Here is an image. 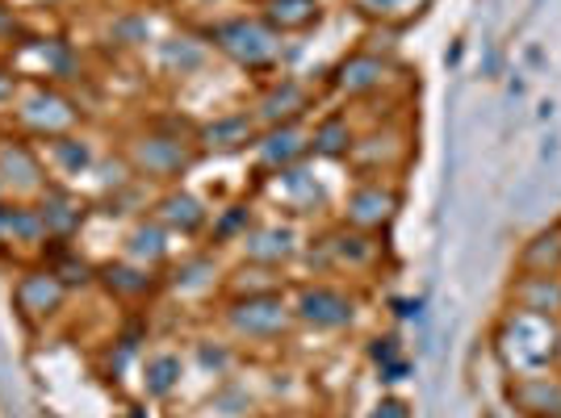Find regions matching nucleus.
Here are the masks:
<instances>
[{
    "mask_svg": "<svg viewBox=\"0 0 561 418\" xmlns=\"http://www.w3.org/2000/svg\"><path fill=\"white\" fill-rule=\"evenodd\" d=\"M369 418H411V406L402 397H381L374 410H369Z\"/></svg>",
    "mask_w": 561,
    "mask_h": 418,
    "instance_id": "36",
    "label": "nucleus"
},
{
    "mask_svg": "<svg viewBox=\"0 0 561 418\" xmlns=\"http://www.w3.org/2000/svg\"><path fill=\"white\" fill-rule=\"evenodd\" d=\"M289 305H294L298 326L314 330V335H340V330H352L360 318V293L331 277L289 285Z\"/></svg>",
    "mask_w": 561,
    "mask_h": 418,
    "instance_id": "6",
    "label": "nucleus"
},
{
    "mask_svg": "<svg viewBox=\"0 0 561 418\" xmlns=\"http://www.w3.org/2000/svg\"><path fill=\"white\" fill-rule=\"evenodd\" d=\"M164 285L172 293H181V298H193V293H214V289H222V285H227V272H222V264L214 259V252H197V256L181 259Z\"/></svg>",
    "mask_w": 561,
    "mask_h": 418,
    "instance_id": "30",
    "label": "nucleus"
},
{
    "mask_svg": "<svg viewBox=\"0 0 561 418\" xmlns=\"http://www.w3.org/2000/svg\"><path fill=\"white\" fill-rule=\"evenodd\" d=\"M256 418H306V415H294V410H268V415H256Z\"/></svg>",
    "mask_w": 561,
    "mask_h": 418,
    "instance_id": "39",
    "label": "nucleus"
},
{
    "mask_svg": "<svg viewBox=\"0 0 561 418\" xmlns=\"http://www.w3.org/2000/svg\"><path fill=\"white\" fill-rule=\"evenodd\" d=\"M193 139L202 155H243L252 151L260 139V121L252 114V105L243 109H227V114H214L210 121H197L193 126Z\"/></svg>",
    "mask_w": 561,
    "mask_h": 418,
    "instance_id": "16",
    "label": "nucleus"
},
{
    "mask_svg": "<svg viewBox=\"0 0 561 418\" xmlns=\"http://www.w3.org/2000/svg\"><path fill=\"white\" fill-rule=\"evenodd\" d=\"M9 63L13 71L22 76V80H34V84H68L76 68H80V59H76V50L64 43V38H18L13 47H9Z\"/></svg>",
    "mask_w": 561,
    "mask_h": 418,
    "instance_id": "14",
    "label": "nucleus"
},
{
    "mask_svg": "<svg viewBox=\"0 0 561 418\" xmlns=\"http://www.w3.org/2000/svg\"><path fill=\"white\" fill-rule=\"evenodd\" d=\"M310 160V126L294 121V126H268L260 130L256 147H252V163H256L260 181L277 176L285 167H298Z\"/></svg>",
    "mask_w": 561,
    "mask_h": 418,
    "instance_id": "19",
    "label": "nucleus"
},
{
    "mask_svg": "<svg viewBox=\"0 0 561 418\" xmlns=\"http://www.w3.org/2000/svg\"><path fill=\"white\" fill-rule=\"evenodd\" d=\"M147 213H151L172 239H176V234H181V239H202L214 222L210 206H206L197 193H188V188H181V185L160 188L156 201L147 206Z\"/></svg>",
    "mask_w": 561,
    "mask_h": 418,
    "instance_id": "17",
    "label": "nucleus"
},
{
    "mask_svg": "<svg viewBox=\"0 0 561 418\" xmlns=\"http://www.w3.org/2000/svg\"><path fill=\"white\" fill-rule=\"evenodd\" d=\"M122 160L135 172L139 185L172 188L193 172V163L202 160V151H197V139H193L188 121L156 117V121H142L139 130L126 139Z\"/></svg>",
    "mask_w": 561,
    "mask_h": 418,
    "instance_id": "1",
    "label": "nucleus"
},
{
    "mask_svg": "<svg viewBox=\"0 0 561 418\" xmlns=\"http://www.w3.org/2000/svg\"><path fill=\"white\" fill-rule=\"evenodd\" d=\"M139 9H151V13H172V9H185V0H130Z\"/></svg>",
    "mask_w": 561,
    "mask_h": 418,
    "instance_id": "37",
    "label": "nucleus"
},
{
    "mask_svg": "<svg viewBox=\"0 0 561 418\" xmlns=\"http://www.w3.org/2000/svg\"><path fill=\"white\" fill-rule=\"evenodd\" d=\"M310 109H314V84L302 76H289V71L260 80L256 96H252V114H256L260 130L306 121Z\"/></svg>",
    "mask_w": 561,
    "mask_h": 418,
    "instance_id": "12",
    "label": "nucleus"
},
{
    "mask_svg": "<svg viewBox=\"0 0 561 418\" xmlns=\"http://www.w3.org/2000/svg\"><path fill=\"white\" fill-rule=\"evenodd\" d=\"M515 272H533V277H561V222L537 231L515 256Z\"/></svg>",
    "mask_w": 561,
    "mask_h": 418,
    "instance_id": "31",
    "label": "nucleus"
},
{
    "mask_svg": "<svg viewBox=\"0 0 561 418\" xmlns=\"http://www.w3.org/2000/svg\"><path fill=\"white\" fill-rule=\"evenodd\" d=\"M210 55L214 50L202 34L181 30V34H160V43L151 47V63L168 80H188V76H197V71L210 63Z\"/></svg>",
    "mask_w": 561,
    "mask_h": 418,
    "instance_id": "22",
    "label": "nucleus"
},
{
    "mask_svg": "<svg viewBox=\"0 0 561 418\" xmlns=\"http://www.w3.org/2000/svg\"><path fill=\"white\" fill-rule=\"evenodd\" d=\"M394 76L398 68L390 55H381L374 47H356L331 68L328 84L331 93L344 96V101H374V96H381L394 84Z\"/></svg>",
    "mask_w": 561,
    "mask_h": 418,
    "instance_id": "9",
    "label": "nucleus"
},
{
    "mask_svg": "<svg viewBox=\"0 0 561 418\" xmlns=\"http://www.w3.org/2000/svg\"><path fill=\"white\" fill-rule=\"evenodd\" d=\"M50 252V234L38 218L34 201H18V197H0V256L18 259V264H43Z\"/></svg>",
    "mask_w": 561,
    "mask_h": 418,
    "instance_id": "10",
    "label": "nucleus"
},
{
    "mask_svg": "<svg viewBox=\"0 0 561 418\" xmlns=\"http://www.w3.org/2000/svg\"><path fill=\"white\" fill-rule=\"evenodd\" d=\"M494 356H499L507 376L561 369V318L503 310L499 326H494Z\"/></svg>",
    "mask_w": 561,
    "mask_h": 418,
    "instance_id": "3",
    "label": "nucleus"
},
{
    "mask_svg": "<svg viewBox=\"0 0 561 418\" xmlns=\"http://www.w3.org/2000/svg\"><path fill=\"white\" fill-rule=\"evenodd\" d=\"M122 259H130V264H142V268H151V272H160L168 259H172V234L151 218V213H142L139 222L126 231V247H122Z\"/></svg>",
    "mask_w": 561,
    "mask_h": 418,
    "instance_id": "28",
    "label": "nucleus"
},
{
    "mask_svg": "<svg viewBox=\"0 0 561 418\" xmlns=\"http://www.w3.org/2000/svg\"><path fill=\"white\" fill-rule=\"evenodd\" d=\"M0 185H4V197H18V201H34L50 185L38 142L25 135H0Z\"/></svg>",
    "mask_w": 561,
    "mask_h": 418,
    "instance_id": "13",
    "label": "nucleus"
},
{
    "mask_svg": "<svg viewBox=\"0 0 561 418\" xmlns=\"http://www.w3.org/2000/svg\"><path fill=\"white\" fill-rule=\"evenodd\" d=\"M356 139H360V130L348 117V109H331L310 126V160H348Z\"/></svg>",
    "mask_w": 561,
    "mask_h": 418,
    "instance_id": "27",
    "label": "nucleus"
},
{
    "mask_svg": "<svg viewBox=\"0 0 561 418\" xmlns=\"http://www.w3.org/2000/svg\"><path fill=\"white\" fill-rule=\"evenodd\" d=\"M13 121H18V135L34 142L59 139V135H71L80 130V105L71 101L59 84H34V80H22V93L13 101Z\"/></svg>",
    "mask_w": 561,
    "mask_h": 418,
    "instance_id": "7",
    "label": "nucleus"
},
{
    "mask_svg": "<svg viewBox=\"0 0 561 418\" xmlns=\"http://www.w3.org/2000/svg\"><path fill=\"white\" fill-rule=\"evenodd\" d=\"M381 234H365V231H352L344 222H335L328 231H319L310 243H306L302 259L314 268V277H331V280H352L360 277H374L381 268Z\"/></svg>",
    "mask_w": 561,
    "mask_h": 418,
    "instance_id": "4",
    "label": "nucleus"
},
{
    "mask_svg": "<svg viewBox=\"0 0 561 418\" xmlns=\"http://www.w3.org/2000/svg\"><path fill=\"white\" fill-rule=\"evenodd\" d=\"M323 4H331V0H323Z\"/></svg>",
    "mask_w": 561,
    "mask_h": 418,
    "instance_id": "42",
    "label": "nucleus"
},
{
    "mask_svg": "<svg viewBox=\"0 0 561 418\" xmlns=\"http://www.w3.org/2000/svg\"><path fill=\"white\" fill-rule=\"evenodd\" d=\"M22 38V18H18V9L9 4V0H0V43H18Z\"/></svg>",
    "mask_w": 561,
    "mask_h": 418,
    "instance_id": "35",
    "label": "nucleus"
},
{
    "mask_svg": "<svg viewBox=\"0 0 561 418\" xmlns=\"http://www.w3.org/2000/svg\"><path fill=\"white\" fill-rule=\"evenodd\" d=\"M0 197H4V185H0Z\"/></svg>",
    "mask_w": 561,
    "mask_h": 418,
    "instance_id": "41",
    "label": "nucleus"
},
{
    "mask_svg": "<svg viewBox=\"0 0 561 418\" xmlns=\"http://www.w3.org/2000/svg\"><path fill=\"white\" fill-rule=\"evenodd\" d=\"M34 206H38V218L47 227L50 243H71L80 234V227H84V218H89V201L80 197V188L59 185V181H50L34 197Z\"/></svg>",
    "mask_w": 561,
    "mask_h": 418,
    "instance_id": "20",
    "label": "nucleus"
},
{
    "mask_svg": "<svg viewBox=\"0 0 561 418\" xmlns=\"http://www.w3.org/2000/svg\"><path fill=\"white\" fill-rule=\"evenodd\" d=\"M181 372H185V364H181L176 351H156V356H147V364H142V390H147V397L176 394Z\"/></svg>",
    "mask_w": 561,
    "mask_h": 418,
    "instance_id": "33",
    "label": "nucleus"
},
{
    "mask_svg": "<svg viewBox=\"0 0 561 418\" xmlns=\"http://www.w3.org/2000/svg\"><path fill=\"white\" fill-rule=\"evenodd\" d=\"M96 285L117 298V302H147L164 280L160 272H151V268H142V264H130V259H110V264H101L96 268Z\"/></svg>",
    "mask_w": 561,
    "mask_h": 418,
    "instance_id": "25",
    "label": "nucleus"
},
{
    "mask_svg": "<svg viewBox=\"0 0 561 418\" xmlns=\"http://www.w3.org/2000/svg\"><path fill=\"white\" fill-rule=\"evenodd\" d=\"M256 13L277 30L280 38H306L328 22V4L323 0H260Z\"/></svg>",
    "mask_w": 561,
    "mask_h": 418,
    "instance_id": "24",
    "label": "nucleus"
},
{
    "mask_svg": "<svg viewBox=\"0 0 561 418\" xmlns=\"http://www.w3.org/2000/svg\"><path fill=\"white\" fill-rule=\"evenodd\" d=\"M398 209H402V188L394 181H386V176H360L348 188L344 206H340V222L352 227V231L386 234L394 227Z\"/></svg>",
    "mask_w": 561,
    "mask_h": 418,
    "instance_id": "8",
    "label": "nucleus"
},
{
    "mask_svg": "<svg viewBox=\"0 0 561 418\" xmlns=\"http://www.w3.org/2000/svg\"><path fill=\"white\" fill-rule=\"evenodd\" d=\"M306 252L302 231L294 218H264V222H252L248 234L239 239V256L243 264H256V268H273V272H285L289 264H298Z\"/></svg>",
    "mask_w": 561,
    "mask_h": 418,
    "instance_id": "11",
    "label": "nucleus"
},
{
    "mask_svg": "<svg viewBox=\"0 0 561 418\" xmlns=\"http://www.w3.org/2000/svg\"><path fill=\"white\" fill-rule=\"evenodd\" d=\"M264 197L289 218H306V213L328 209V193L319 185V176H310V160L298 163V167H285L277 176H264Z\"/></svg>",
    "mask_w": 561,
    "mask_h": 418,
    "instance_id": "18",
    "label": "nucleus"
},
{
    "mask_svg": "<svg viewBox=\"0 0 561 418\" xmlns=\"http://www.w3.org/2000/svg\"><path fill=\"white\" fill-rule=\"evenodd\" d=\"M202 38L210 43L214 55H222L234 71L252 76V80H268L280 76L285 63V38H280L273 25L260 18L256 9H231L222 18H210L202 25Z\"/></svg>",
    "mask_w": 561,
    "mask_h": 418,
    "instance_id": "2",
    "label": "nucleus"
},
{
    "mask_svg": "<svg viewBox=\"0 0 561 418\" xmlns=\"http://www.w3.org/2000/svg\"><path fill=\"white\" fill-rule=\"evenodd\" d=\"M71 289L50 272L47 264H30L22 277L13 280V310L25 326H47L64 314Z\"/></svg>",
    "mask_w": 561,
    "mask_h": 418,
    "instance_id": "15",
    "label": "nucleus"
},
{
    "mask_svg": "<svg viewBox=\"0 0 561 418\" xmlns=\"http://www.w3.org/2000/svg\"><path fill=\"white\" fill-rule=\"evenodd\" d=\"M344 4L369 25H407L415 22L432 0H344Z\"/></svg>",
    "mask_w": 561,
    "mask_h": 418,
    "instance_id": "32",
    "label": "nucleus"
},
{
    "mask_svg": "<svg viewBox=\"0 0 561 418\" xmlns=\"http://www.w3.org/2000/svg\"><path fill=\"white\" fill-rule=\"evenodd\" d=\"M507 402L519 418H561V369L512 376Z\"/></svg>",
    "mask_w": 561,
    "mask_h": 418,
    "instance_id": "21",
    "label": "nucleus"
},
{
    "mask_svg": "<svg viewBox=\"0 0 561 418\" xmlns=\"http://www.w3.org/2000/svg\"><path fill=\"white\" fill-rule=\"evenodd\" d=\"M507 310L537 314V318H561V277L515 272L507 285Z\"/></svg>",
    "mask_w": 561,
    "mask_h": 418,
    "instance_id": "26",
    "label": "nucleus"
},
{
    "mask_svg": "<svg viewBox=\"0 0 561 418\" xmlns=\"http://www.w3.org/2000/svg\"><path fill=\"white\" fill-rule=\"evenodd\" d=\"M239 4H243V0H239ZM248 4H260V0H248Z\"/></svg>",
    "mask_w": 561,
    "mask_h": 418,
    "instance_id": "40",
    "label": "nucleus"
},
{
    "mask_svg": "<svg viewBox=\"0 0 561 418\" xmlns=\"http://www.w3.org/2000/svg\"><path fill=\"white\" fill-rule=\"evenodd\" d=\"M38 151H43V160H47L50 181H59V185L76 188V181H80V176H93V167H96L93 142L84 139L80 130H71V135H59V139L38 142Z\"/></svg>",
    "mask_w": 561,
    "mask_h": 418,
    "instance_id": "23",
    "label": "nucleus"
},
{
    "mask_svg": "<svg viewBox=\"0 0 561 418\" xmlns=\"http://www.w3.org/2000/svg\"><path fill=\"white\" fill-rule=\"evenodd\" d=\"M218 323H222V330L231 335L234 344H252V348H273V344L289 339L298 330L294 305H289V289L227 298L222 310H218Z\"/></svg>",
    "mask_w": 561,
    "mask_h": 418,
    "instance_id": "5",
    "label": "nucleus"
},
{
    "mask_svg": "<svg viewBox=\"0 0 561 418\" xmlns=\"http://www.w3.org/2000/svg\"><path fill=\"white\" fill-rule=\"evenodd\" d=\"M25 4H38V9H59V4H68V0H25Z\"/></svg>",
    "mask_w": 561,
    "mask_h": 418,
    "instance_id": "38",
    "label": "nucleus"
},
{
    "mask_svg": "<svg viewBox=\"0 0 561 418\" xmlns=\"http://www.w3.org/2000/svg\"><path fill=\"white\" fill-rule=\"evenodd\" d=\"M105 43H114V47H122V50H151L160 43V18H156L151 9L130 4V9H122V13L110 18Z\"/></svg>",
    "mask_w": 561,
    "mask_h": 418,
    "instance_id": "29",
    "label": "nucleus"
},
{
    "mask_svg": "<svg viewBox=\"0 0 561 418\" xmlns=\"http://www.w3.org/2000/svg\"><path fill=\"white\" fill-rule=\"evenodd\" d=\"M18 93H22V76L13 71L9 59H0V109H13Z\"/></svg>",
    "mask_w": 561,
    "mask_h": 418,
    "instance_id": "34",
    "label": "nucleus"
}]
</instances>
